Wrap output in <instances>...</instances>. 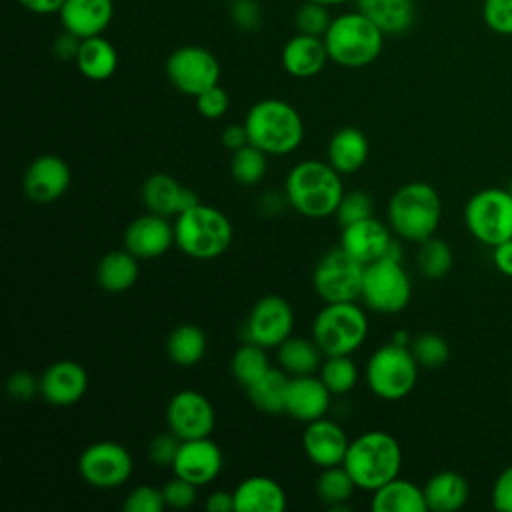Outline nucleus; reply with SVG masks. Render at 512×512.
Returning <instances> with one entry per match:
<instances>
[{
    "mask_svg": "<svg viewBox=\"0 0 512 512\" xmlns=\"http://www.w3.org/2000/svg\"><path fill=\"white\" fill-rule=\"evenodd\" d=\"M344 196L340 172L328 160H302L290 168L284 180V198L288 206L306 218L334 216Z\"/></svg>",
    "mask_w": 512,
    "mask_h": 512,
    "instance_id": "f257e3e1",
    "label": "nucleus"
},
{
    "mask_svg": "<svg viewBox=\"0 0 512 512\" xmlns=\"http://www.w3.org/2000/svg\"><path fill=\"white\" fill-rule=\"evenodd\" d=\"M342 466L358 490L374 492L400 474V442L384 430H368L350 440Z\"/></svg>",
    "mask_w": 512,
    "mask_h": 512,
    "instance_id": "f03ea898",
    "label": "nucleus"
},
{
    "mask_svg": "<svg viewBox=\"0 0 512 512\" xmlns=\"http://www.w3.org/2000/svg\"><path fill=\"white\" fill-rule=\"evenodd\" d=\"M248 140L268 156L292 154L304 140V120L286 100L266 98L250 106L244 118Z\"/></svg>",
    "mask_w": 512,
    "mask_h": 512,
    "instance_id": "7ed1b4c3",
    "label": "nucleus"
},
{
    "mask_svg": "<svg viewBox=\"0 0 512 512\" xmlns=\"http://www.w3.org/2000/svg\"><path fill=\"white\" fill-rule=\"evenodd\" d=\"M388 226L408 242H424L438 230L442 200L434 186L426 182H408L394 190L388 200Z\"/></svg>",
    "mask_w": 512,
    "mask_h": 512,
    "instance_id": "20e7f679",
    "label": "nucleus"
},
{
    "mask_svg": "<svg viewBox=\"0 0 512 512\" xmlns=\"http://www.w3.org/2000/svg\"><path fill=\"white\" fill-rule=\"evenodd\" d=\"M230 218L208 204H194L174 218V244L194 260L220 258L232 244Z\"/></svg>",
    "mask_w": 512,
    "mask_h": 512,
    "instance_id": "39448f33",
    "label": "nucleus"
},
{
    "mask_svg": "<svg viewBox=\"0 0 512 512\" xmlns=\"http://www.w3.org/2000/svg\"><path fill=\"white\" fill-rule=\"evenodd\" d=\"M384 32L360 10L332 18L324 44L332 62L344 68H364L372 64L384 48Z\"/></svg>",
    "mask_w": 512,
    "mask_h": 512,
    "instance_id": "423d86ee",
    "label": "nucleus"
},
{
    "mask_svg": "<svg viewBox=\"0 0 512 512\" xmlns=\"http://www.w3.org/2000/svg\"><path fill=\"white\" fill-rule=\"evenodd\" d=\"M368 318L356 302L324 304L312 320V338L324 356L352 354L368 336Z\"/></svg>",
    "mask_w": 512,
    "mask_h": 512,
    "instance_id": "0eeeda50",
    "label": "nucleus"
},
{
    "mask_svg": "<svg viewBox=\"0 0 512 512\" xmlns=\"http://www.w3.org/2000/svg\"><path fill=\"white\" fill-rule=\"evenodd\" d=\"M418 362L410 346L396 342L382 344L366 360L364 378L370 392L382 400L394 402L406 398L418 380Z\"/></svg>",
    "mask_w": 512,
    "mask_h": 512,
    "instance_id": "6e6552de",
    "label": "nucleus"
},
{
    "mask_svg": "<svg viewBox=\"0 0 512 512\" xmlns=\"http://www.w3.org/2000/svg\"><path fill=\"white\" fill-rule=\"evenodd\" d=\"M410 298L412 284L402 260L380 258L364 266L360 300L368 310L378 314H396L408 306Z\"/></svg>",
    "mask_w": 512,
    "mask_h": 512,
    "instance_id": "1a4fd4ad",
    "label": "nucleus"
},
{
    "mask_svg": "<svg viewBox=\"0 0 512 512\" xmlns=\"http://www.w3.org/2000/svg\"><path fill=\"white\" fill-rule=\"evenodd\" d=\"M464 222L470 234L486 246H498L512 238V194L502 188L478 190L464 206Z\"/></svg>",
    "mask_w": 512,
    "mask_h": 512,
    "instance_id": "9d476101",
    "label": "nucleus"
},
{
    "mask_svg": "<svg viewBox=\"0 0 512 512\" xmlns=\"http://www.w3.org/2000/svg\"><path fill=\"white\" fill-rule=\"evenodd\" d=\"M364 264L348 256L340 246L328 250L314 266L312 288L324 302H356L360 300Z\"/></svg>",
    "mask_w": 512,
    "mask_h": 512,
    "instance_id": "9b49d317",
    "label": "nucleus"
},
{
    "mask_svg": "<svg viewBox=\"0 0 512 512\" xmlns=\"http://www.w3.org/2000/svg\"><path fill=\"white\" fill-rule=\"evenodd\" d=\"M134 470L132 454L114 440H98L88 444L78 456L80 478L98 490H114L124 486Z\"/></svg>",
    "mask_w": 512,
    "mask_h": 512,
    "instance_id": "f8f14e48",
    "label": "nucleus"
},
{
    "mask_svg": "<svg viewBox=\"0 0 512 512\" xmlns=\"http://www.w3.org/2000/svg\"><path fill=\"white\" fill-rule=\"evenodd\" d=\"M168 82L186 96H198L220 82L216 56L202 46H180L166 58Z\"/></svg>",
    "mask_w": 512,
    "mask_h": 512,
    "instance_id": "ddd939ff",
    "label": "nucleus"
},
{
    "mask_svg": "<svg viewBox=\"0 0 512 512\" xmlns=\"http://www.w3.org/2000/svg\"><path fill=\"white\" fill-rule=\"evenodd\" d=\"M294 330V310L290 302L278 294H266L254 302L244 322V342L262 348H278Z\"/></svg>",
    "mask_w": 512,
    "mask_h": 512,
    "instance_id": "4468645a",
    "label": "nucleus"
},
{
    "mask_svg": "<svg viewBox=\"0 0 512 512\" xmlns=\"http://www.w3.org/2000/svg\"><path fill=\"white\" fill-rule=\"evenodd\" d=\"M166 426L180 440L210 436L216 426V410L198 390H178L166 404Z\"/></svg>",
    "mask_w": 512,
    "mask_h": 512,
    "instance_id": "2eb2a0df",
    "label": "nucleus"
},
{
    "mask_svg": "<svg viewBox=\"0 0 512 512\" xmlns=\"http://www.w3.org/2000/svg\"><path fill=\"white\" fill-rule=\"evenodd\" d=\"M72 172L58 154H40L24 170L22 190L36 204H50L62 198L70 186Z\"/></svg>",
    "mask_w": 512,
    "mask_h": 512,
    "instance_id": "dca6fc26",
    "label": "nucleus"
},
{
    "mask_svg": "<svg viewBox=\"0 0 512 512\" xmlns=\"http://www.w3.org/2000/svg\"><path fill=\"white\" fill-rule=\"evenodd\" d=\"M222 466L224 456L220 446L210 436H204L180 442L178 454L172 464V472L202 488L218 478Z\"/></svg>",
    "mask_w": 512,
    "mask_h": 512,
    "instance_id": "f3484780",
    "label": "nucleus"
},
{
    "mask_svg": "<svg viewBox=\"0 0 512 512\" xmlns=\"http://www.w3.org/2000/svg\"><path fill=\"white\" fill-rule=\"evenodd\" d=\"M88 390V372L76 360H56L40 374V398L58 408L78 404Z\"/></svg>",
    "mask_w": 512,
    "mask_h": 512,
    "instance_id": "a211bd4d",
    "label": "nucleus"
},
{
    "mask_svg": "<svg viewBox=\"0 0 512 512\" xmlns=\"http://www.w3.org/2000/svg\"><path fill=\"white\" fill-rule=\"evenodd\" d=\"M174 244V222L170 218L146 212L134 218L124 230V248L138 260L164 256Z\"/></svg>",
    "mask_w": 512,
    "mask_h": 512,
    "instance_id": "6ab92c4d",
    "label": "nucleus"
},
{
    "mask_svg": "<svg viewBox=\"0 0 512 512\" xmlns=\"http://www.w3.org/2000/svg\"><path fill=\"white\" fill-rule=\"evenodd\" d=\"M394 244L390 226L382 224L378 218L370 216L360 222L348 224L340 232V248L358 260L360 264L368 266L380 258H384Z\"/></svg>",
    "mask_w": 512,
    "mask_h": 512,
    "instance_id": "aec40b11",
    "label": "nucleus"
},
{
    "mask_svg": "<svg viewBox=\"0 0 512 512\" xmlns=\"http://www.w3.org/2000/svg\"><path fill=\"white\" fill-rule=\"evenodd\" d=\"M348 444L350 440L342 426L334 420H328L326 416L308 422L302 432L304 454L318 468L342 464Z\"/></svg>",
    "mask_w": 512,
    "mask_h": 512,
    "instance_id": "412c9836",
    "label": "nucleus"
},
{
    "mask_svg": "<svg viewBox=\"0 0 512 512\" xmlns=\"http://www.w3.org/2000/svg\"><path fill=\"white\" fill-rule=\"evenodd\" d=\"M330 398H332V392L326 388L320 376L316 374L290 376L284 412L290 418L302 424H308L326 416L330 408Z\"/></svg>",
    "mask_w": 512,
    "mask_h": 512,
    "instance_id": "4be33fe9",
    "label": "nucleus"
},
{
    "mask_svg": "<svg viewBox=\"0 0 512 512\" xmlns=\"http://www.w3.org/2000/svg\"><path fill=\"white\" fill-rule=\"evenodd\" d=\"M142 202L148 208V212H154L166 218H172V216L176 218L180 212L188 210L200 200L194 190L186 188L174 176L156 172L148 176L142 184Z\"/></svg>",
    "mask_w": 512,
    "mask_h": 512,
    "instance_id": "5701e85b",
    "label": "nucleus"
},
{
    "mask_svg": "<svg viewBox=\"0 0 512 512\" xmlns=\"http://www.w3.org/2000/svg\"><path fill=\"white\" fill-rule=\"evenodd\" d=\"M64 30L78 38L100 36L114 16V0H66L58 12Z\"/></svg>",
    "mask_w": 512,
    "mask_h": 512,
    "instance_id": "b1692460",
    "label": "nucleus"
},
{
    "mask_svg": "<svg viewBox=\"0 0 512 512\" xmlns=\"http://www.w3.org/2000/svg\"><path fill=\"white\" fill-rule=\"evenodd\" d=\"M282 66L290 76L312 78L320 74L330 60L324 38L298 32L282 48Z\"/></svg>",
    "mask_w": 512,
    "mask_h": 512,
    "instance_id": "393cba45",
    "label": "nucleus"
},
{
    "mask_svg": "<svg viewBox=\"0 0 512 512\" xmlns=\"http://www.w3.org/2000/svg\"><path fill=\"white\" fill-rule=\"evenodd\" d=\"M232 494L236 512H282L286 508L284 488L264 474L244 478Z\"/></svg>",
    "mask_w": 512,
    "mask_h": 512,
    "instance_id": "a878e982",
    "label": "nucleus"
},
{
    "mask_svg": "<svg viewBox=\"0 0 512 512\" xmlns=\"http://www.w3.org/2000/svg\"><path fill=\"white\" fill-rule=\"evenodd\" d=\"M368 156L370 142L366 134L356 126H344L336 130L326 146V160L340 174H352L360 170Z\"/></svg>",
    "mask_w": 512,
    "mask_h": 512,
    "instance_id": "bb28decb",
    "label": "nucleus"
},
{
    "mask_svg": "<svg viewBox=\"0 0 512 512\" xmlns=\"http://www.w3.org/2000/svg\"><path fill=\"white\" fill-rule=\"evenodd\" d=\"M468 494V480L454 470L436 472L424 484L426 506L432 512H456L466 504Z\"/></svg>",
    "mask_w": 512,
    "mask_h": 512,
    "instance_id": "cd10ccee",
    "label": "nucleus"
},
{
    "mask_svg": "<svg viewBox=\"0 0 512 512\" xmlns=\"http://www.w3.org/2000/svg\"><path fill=\"white\" fill-rule=\"evenodd\" d=\"M138 258L126 248L106 252L96 266V280L108 294H122L130 290L140 274Z\"/></svg>",
    "mask_w": 512,
    "mask_h": 512,
    "instance_id": "c85d7f7f",
    "label": "nucleus"
},
{
    "mask_svg": "<svg viewBox=\"0 0 512 512\" xmlns=\"http://www.w3.org/2000/svg\"><path fill=\"white\" fill-rule=\"evenodd\" d=\"M370 508L374 512H426L424 488L406 478H392L372 492Z\"/></svg>",
    "mask_w": 512,
    "mask_h": 512,
    "instance_id": "c756f323",
    "label": "nucleus"
},
{
    "mask_svg": "<svg viewBox=\"0 0 512 512\" xmlns=\"http://www.w3.org/2000/svg\"><path fill=\"white\" fill-rule=\"evenodd\" d=\"M76 66L80 74L88 80L102 82L108 80L118 68V52L110 40L100 36H90L80 42L76 56Z\"/></svg>",
    "mask_w": 512,
    "mask_h": 512,
    "instance_id": "7c9ffc66",
    "label": "nucleus"
},
{
    "mask_svg": "<svg viewBox=\"0 0 512 512\" xmlns=\"http://www.w3.org/2000/svg\"><path fill=\"white\" fill-rule=\"evenodd\" d=\"M356 4L384 34H402L416 18L414 0H356Z\"/></svg>",
    "mask_w": 512,
    "mask_h": 512,
    "instance_id": "2f4dec72",
    "label": "nucleus"
},
{
    "mask_svg": "<svg viewBox=\"0 0 512 512\" xmlns=\"http://www.w3.org/2000/svg\"><path fill=\"white\" fill-rule=\"evenodd\" d=\"M278 366L288 376H302V374H316L324 360V352L314 342V338H300L290 336L276 348Z\"/></svg>",
    "mask_w": 512,
    "mask_h": 512,
    "instance_id": "473e14b6",
    "label": "nucleus"
},
{
    "mask_svg": "<svg viewBox=\"0 0 512 512\" xmlns=\"http://www.w3.org/2000/svg\"><path fill=\"white\" fill-rule=\"evenodd\" d=\"M208 348L206 334L196 324H178L166 338V354L176 366L188 368L198 364Z\"/></svg>",
    "mask_w": 512,
    "mask_h": 512,
    "instance_id": "72a5a7b5",
    "label": "nucleus"
},
{
    "mask_svg": "<svg viewBox=\"0 0 512 512\" xmlns=\"http://www.w3.org/2000/svg\"><path fill=\"white\" fill-rule=\"evenodd\" d=\"M288 382H290V376L282 368H270L244 390L252 406L258 408L260 412L282 414L286 406Z\"/></svg>",
    "mask_w": 512,
    "mask_h": 512,
    "instance_id": "f704fd0d",
    "label": "nucleus"
},
{
    "mask_svg": "<svg viewBox=\"0 0 512 512\" xmlns=\"http://www.w3.org/2000/svg\"><path fill=\"white\" fill-rule=\"evenodd\" d=\"M270 368L272 366H270L266 348H262L254 342H244L242 346H238L234 350V354L230 358V372L242 388L256 382Z\"/></svg>",
    "mask_w": 512,
    "mask_h": 512,
    "instance_id": "c9c22d12",
    "label": "nucleus"
},
{
    "mask_svg": "<svg viewBox=\"0 0 512 512\" xmlns=\"http://www.w3.org/2000/svg\"><path fill=\"white\" fill-rule=\"evenodd\" d=\"M354 490L358 488L342 464L320 468V474L316 478V496L326 506L342 508L352 498Z\"/></svg>",
    "mask_w": 512,
    "mask_h": 512,
    "instance_id": "e433bc0d",
    "label": "nucleus"
},
{
    "mask_svg": "<svg viewBox=\"0 0 512 512\" xmlns=\"http://www.w3.org/2000/svg\"><path fill=\"white\" fill-rule=\"evenodd\" d=\"M318 376L326 384V388L332 392V396L348 394L356 382H358V368L352 360V354H336V356H324Z\"/></svg>",
    "mask_w": 512,
    "mask_h": 512,
    "instance_id": "4c0bfd02",
    "label": "nucleus"
},
{
    "mask_svg": "<svg viewBox=\"0 0 512 512\" xmlns=\"http://www.w3.org/2000/svg\"><path fill=\"white\" fill-rule=\"evenodd\" d=\"M268 154L262 152L260 148L246 144L238 150L232 152L230 158V174L234 182L242 186H254L264 180L266 170H268Z\"/></svg>",
    "mask_w": 512,
    "mask_h": 512,
    "instance_id": "58836bf2",
    "label": "nucleus"
},
{
    "mask_svg": "<svg viewBox=\"0 0 512 512\" xmlns=\"http://www.w3.org/2000/svg\"><path fill=\"white\" fill-rule=\"evenodd\" d=\"M416 264L422 276L430 280L444 278L454 264L452 248L442 240V238H428L418 244V254H416Z\"/></svg>",
    "mask_w": 512,
    "mask_h": 512,
    "instance_id": "ea45409f",
    "label": "nucleus"
},
{
    "mask_svg": "<svg viewBox=\"0 0 512 512\" xmlns=\"http://www.w3.org/2000/svg\"><path fill=\"white\" fill-rule=\"evenodd\" d=\"M410 352L420 368H440L450 358L448 342L436 332H422L410 340Z\"/></svg>",
    "mask_w": 512,
    "mask_h": 512,
    "instance_id": "a19ab883",
    "label": "nucleus"
},
{
    "mask_svg": "<svg viewBox=\"0 0 512 512\" xmlns=\"http://www.w3.org/2000/svg\"><path fill=\"white\" fill-rule=\"evenodd\" d=\"M372 198L368 196V192L364 190H350L346 192L344 190V196L334 212V218L336 222L340 224V228L348 226V224H354V222H360L364 218H370L372 216Z\"/></svg>",
    "mask_w": 512,
    "mask_h": 512,
    "instance_id": "79ce46f5",
    "label": "nucleus"
},
{
    "mask_svg": "<svg viewBox=\"0 0 512 512\" xmlns=\"http://www.w3.org/2000/svg\"><path fill=\"white\" fill-rule=\"evenodd\" d=\"M294 22L298 32L302 34H310V36H322L326 34L332 18L328 12V6L320 4V2H312L306 0L304 4L298 6L296 14H294Z\"/></svg>",
    "mask_w": 512,
    "mask_h": 512,
    "instance_id": "37998d69",
    "label": "nucleus"
},
{
    "mask_svg": "<svg viewBox=\"0 0 512 512\" xmlns=\"http://www.w3.org/2000/svg\"><path fill=\"white\" fill-rule=\"evenodd\" d=\"M122 508L126 512H162L166 508L162 488H156L150 484H138L128 492Z\"/></svg>",
    "mask_w": 512,
    "mask_h": 512,
    "instance_id": "c03bdc74",
    "label": "nucleus"
},
{
    "mask_svg": "<svg viewBox=\"0 0 512 512\" xmlns=\"http://www.w3.org/2000/svg\"><path fill=\"white\" fill-rule=\"evenodd\" d=\"M482 20L492 32L512 36V0H484Z\"/></svg>",
    "mask_w": 512,
    "mask_h": 512,
    "instance_id": "a18cd8bd",
    "label": "nucleus"
},
{
    "mask_svg": "<svg viewBox=\"0 0 512 512\" xmlns=\"http://www.w3.org/2000/svg\"><path fill=\"white\" fill-rule=\"evenodd\" d=\"M162 494H164V502L166 508H174V510H186L196 502V494H198V486H194L192 482L180 478L174 474L172 480H168L162 486Z\"/></svg>",
    "mask_w": 512,
    "mask_h": 512,
    "instance_id": "49530a36",
    "label": "nucleus"
},
{
    "mask_svg": "<svg viewBox=\"0 0 512 512\" xmlns=\"http://www.w3.org/2000/svg\"><path fill=\"white\" fill-rule=\"evenodd\" d=\"M180 438L174 434V432H162V434H156L150 444H148V460L154 464V466H160V468H166L174 464V458L178 454V448H180Z\"/></svg>",
    "mask_w": 512,
    "mask_h": 512,
    "instance_id": "de8ad7c7",
    "label": "nucleus"
},
{
    "mask_svg": "<svg viewBox=\"0 0 512 512\" xmlns=\"http://www.w3.org/2000/svg\"><path fill=\"white\" fill-rule=\"evenodd\" d=\"M194 100H196V110L200 112V116L208 118V120L222 118L230 106V96L220 84L204 90Z\"/></svg>",
    "mask_w": 512,
    "mask_h": 512,
    "instance_id": "09e8293b",
    "label": "nucleus"
},
{
    "mask_svg": "<svg viewBox=\"0 0 512 512\" xmlns=\"http://www.w3.org/2000/svg\"><path fill=\"white\" fill-rule=\"evenodd\" d=\"M6 394L14 402H30L36 394L40 396V376L30 370H16L6 380Z\"/></svg>",
    "mask_w": 512,
    "mask_h": 512,
    "instance_id": "8fccbe9b",
    "label": "nucleus"
},
{
    "mask_svg": "<svg viewBox=\"0 0 512 512\" xmlns=\"http://www.w3.org/2000/svg\"><path fill=\"white\" fill-rule=\"evenodd\" d=\"M232 22L246 32H252L260 26L262 14L260 8L254 0H232V10H230Z\"/></svg>",
    "mask_w": 512,
    "mask_h": 512,
    "instance_id": "3c124183",
    "label": "nucleus"
},
{
    "mask_svg": "<svg viewBox=\"0 0 512 512\" xmlns=\"http://www.w3.org/2000/svg\"><path fill=\"white\" fill-rule=\"evenodd\" d=\"M492 504L498 512H512V466L504 468L492 488Z\"/></svg>",
    "mask_w": 512,
    "mask_h": 512,
    "instance_id": "603ef678",
    "label": "nucleus"
},
{
    "mask_svg": "<svg viewBox=\"0 0 512 512\" xmlns=\"http://www.w3.org/2000/svg\"><path fill=\"white\" fill-rule=\"evenodd\" d=\"M80 42H82V38H78L76 34L64 30L62 34H58V36L54 38L52 52H54V56L60 58V60H76L78 50H80Z\"/></svg>",
    "mask_w": 512,
    "mask_h": 512,
    "instance_id": "864d4df0",
    "label": "nucleus"
},
{
    "mask_svg": "<svg viewBox=\"0 0 512 512\" xmlns=\"http://www.w3.org/2000/svg\"><path fill=\"white\" fill-rule=\"evenodd\" d=\"M220 140H222V144H224L230 152H234V150H238V148L250 144L244 122H242V124H228V126L222 130Z\"/></svg>",
    "mask_w": 512,
    "mask_h": 512,
    "instance_id": "5fc2aeb1",
    "label": "nucleus"
},
{
    "mask_svg": "<svg viewBox=\"0 0 512 512\" xmlns=\"http://www.w3.org/2000/svg\"><path fill=\"white\" fill-rule=\"evenodd\" d=\"M206 510L208 512H236L234 504V494L226 490H214L206 498Z\"/></svg>",
    "mask_w": 512,
    "mask_h": 512,
    "instance_id": "6e6d98bb",
    "label": "nucleus"
},
{
    "mask_svg": "<svg viewBox=\"0 0 512 512\" xmlns=\"http://www.w3.org/2000/svg\"><path fill=\"white\" fill-rule=\"evenodd\" d=\"M494 266L504 274L512 278V238L494 246Z\"/></svg>",
    "mask_w": 512,
    "mask_h": 512,
    "instance_id": "4d7b16f0",
    "label": "nucleus"
},
{
    "mask_svg": "<svg viewBox=\"0 0 512 512\" xmlns=\"http://www.w3.org/2000/svg\"><path fill=\"white\" fill-rule=\"evenodd\" d=\"M66 0H18L32 14H58Z\"/></svg>",
    "mask_w": 512,
    "mask_h": 512,
    "instance_id": "13d9d810",
    "label": "nucleus"
},
{
    "mask_svg": "<svg viewBox=\"0 0 512 512\" xmlns=\"http://www.w3.org/2000/svg\"><path fill=\"white\" fill-rule=\"evenodd\" d=\"M312 2H320L324 6H338V4H346L350 0H312Z\"/></svg>",
    "mask_w": 512,
    "mask_h": 512,
    "instance_id": "bf43d9fd",
    "label": "nucleus"
},
{
    "mask_svg": "<svg viewBox=\"0 0 512 512\" xmlns=\"http://www.w3.org/2000/svg\"><path fill=\"white\" fill-rule=\"evenodd\" d=\"M508 192H510V194H512V184H510V188H508Z\"/></svg>",
    "mask_w": 512,
    "mask_h": 512,
    "instance_id": "052dcab7",
    "label": "nucleus"
}]
</instances>
